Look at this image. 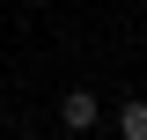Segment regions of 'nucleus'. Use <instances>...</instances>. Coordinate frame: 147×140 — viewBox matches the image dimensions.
Instances as JSON below:
<instances>
[{
  "instance_id": "2",
  "label": "nucleus",
  "mask_w": 147,
  "mask_h": 140,
  "mask_svg": "<svg viewBox=\"0 0 147 140\" xmlns=\"http://www.w3.org/2000/svg\"><path fill=\"white\" fill-rule=\"evenodd\" d=\"M118 125H125V140H147V103H125V118H118Z\"/></svg>"
},
{
  "instance_id": "1",
  "label": "nucleus",
  "mask_w": 147,
  "mask_h": 140,
  "mask_svg": "<svg viewBox=\"0 0 147 140\" xmlns=\"http://www.w3.org/2000/svg\"><path fill=\"white\" fill-rule=\"evenodd\" d=\"M59 118H66L74 133H81V125H96V96H88V88H66V96H59Z\"/></svg>"
}]
</instances>
